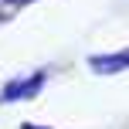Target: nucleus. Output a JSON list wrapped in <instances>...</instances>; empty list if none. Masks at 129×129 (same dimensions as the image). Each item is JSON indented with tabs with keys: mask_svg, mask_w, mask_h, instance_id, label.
I'll use <instances>...</instances> for the list:
<instances>
[{
	"mask_svg": "<svg viewBox=\"0 0 129 129\" xmlns=\"http://www.w3.org/2000/svg\"><path fill=\"white\" fill-rule=\"evenodd\" d=\"M122 64H129V51L116 54V58H92V68L95 71H116V68H122Z\"/></svg>",
	"mask_w": 129,
	"mask_h": 129,
	"instance_id": "nucleus-2",
	"label": "nucleus"
},
{
	"mask_svg": "<svg viewBox=\"0 0 129 129\" xmlns=\"http://www.w3.org/2000/svg\"><path fill=\"white\" fill-rule=\"evenodd\" d=\"M44 85V71H34L27 82H10L4 88V95H0V102H14V99H31L38 95V88Z\"/></svg>",
	"mask_w": 129,
	"mask_h": 129,
	"instance_id": "nucleus-1",
	"label": "nucleus"
},
{
	"mask_svg": "<svg viewBox=\"0 0 129 129\" xmlns=\"http://www.w3.org/2000/svg\"><path fill=\"white\" fill-rule=\"evenodd\" d=\"M7 4H27V0H7Z\"/></svg>",
	"mask_w": 129,
	"mask_h": 129,
	"instance_id": "nucleus-3",
	"label": "nucleus"
}]
</instances>
